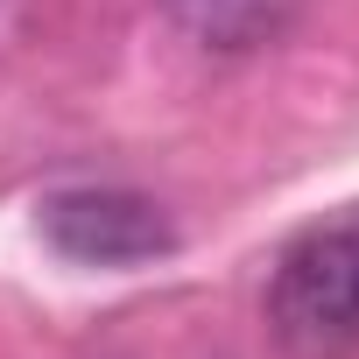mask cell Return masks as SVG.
<instances>
[{
	"label": "cell",
	"mask_w": 359,
	"mask_h": 359,
	"mask_svg": "<svg viewBox=\"0 0 359 359\" xmlns=\"http://www.w3.org/2000/svg\"><path fill=\"white\" fill-rule=\"evenodd\" d=\"M268 317L296 352H338L359 338V219L310 226L275 261Z\"/></svg>",
	"instance_id": "6da1fadb"
},
{
	"label": "cell",
	"mask_w": 359,
	"mask_h": 359,
	"mask_svg": "<svg viewBox=\"0 0 359 359\" xmlns=\"http://www.w3.org/2000/svg\"><path fill=\"white\" fill-rule=\"evenodd\" d=\"M43 240L85 268H134V261L169 254L176 226L162 205H148L134 191H57L43 205Z\"/></svg>",
	"instance_id": "7a4b0ae2"
}]
</instances>
